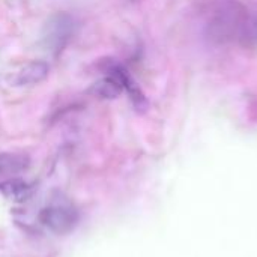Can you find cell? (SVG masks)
<instances>
[{"label":"cell","instance_id":"cell-6","mask_svg":"<svg viewBox=\"0 0 257 257\" xmlns=\"http://www.w3.org/2000/svg\"><path fill=\"white\" fill-rule=\"evenodd\" d=\"M87 92L99 99H116L123 92V84L117 75L105 74L101 80L95 81Z\"/></svg>","mask_w":257,"mask_h":257},{"label":"cell","instance_id":"cell-2","mask_svg":"<svg viewBox=\"0 0 257 257\" xmlns=\"http://www.w3.org/2000/svg\"><path fill=\"white\" fill-rule=\"evenodd\" d=\"M30 160L21 154H0V193L9 197L27 196L32 190L29 178Z\"/></svg>","mask_w":257,"mask_h":257},{"label":"cell","instance_id":"cell-4","mask_svg":"<svg viewBox=\"0 0 257 257\" xmlns=\"http://www.w3.org/2000/svg\"><path fill=\"white\" fill-rule=\"evenodd\" d=\"M78 220L80 215L77 208L72 202L60 196L50 199L38 212L39 224L56 235L69 233L78 224Z\"/></svg>","mask_w":257,"mask_h":257},{"label":"cell","instance_id":"cell-5","mask_svg":"<svg viewBox=\"0 0 257 257\" xmlns=\"http://www.w3.org/2000/svg\"><path fill=\"white\" fill-rule=\"evenodd\" d=\"M50 74V65L45 60H32L12 77L14 86H35L42 83Z\"/></svg>","mask_w":257,"mask_h":257},{"label":"cell","instance_id":"cell-1","mask_svg":"<svg viewBox=\"0 0 257 257\" xmlns=\"http://www.w3.org/2000/svg\"><path fill=\"white\" fill-rule=\"evenodd\" d=\"M209 33L220 42L257 41V11H248L238 2H227L211 20Z\"/></svg>","mask_w":257,"mask_h":257},{"label":"cell","instance_id":"cell-3","mask_svg":"<svg viewBox=\"0 0 257 257\" xmlns=\"http://www.w3.org/2000/svg\"><path fill=\"white\" fill-rule=\"evenodd\" d=\"M77 23L68 12H56L47 18L41 30V45L51 56H60L72 41Z\"/></svg>","mask_w":257,"mask_h":257}]
</instances>
